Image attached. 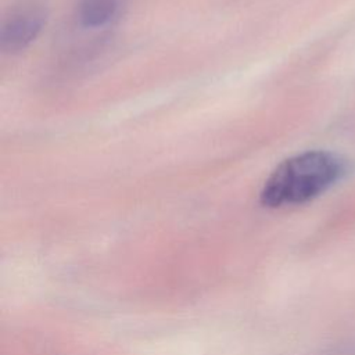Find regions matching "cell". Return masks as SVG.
<instances>
[{"label":"cell","instance_id":"obj_1","mask_svg":"<svg viewBox=\"0 0 355 355\" xmlns=\"http://www.w3.org/2000/svg\"><path fill=\"white\" fill-rule=\"evenodd\" d=\"M351 172L349 161L333 151L309 150L284 159L265 180L259 201L266 208L309 202Z\"/></svg>","mask_w":355,"mask_h":355},{"label":"cell","instance_id":"obj_3","mask_svg":"<svg viewBox=\"0 0 355 355\" xmlns=\"http://www.w3.org/2000/svg\"><path fill=\"white\" fill-rule=\"evenodd\" d=\"M121 7L122 0H80L78 18L85 28H103L119 15Z\"/></svg>","mask_w":355,"mask_h":355},{"label":"cell","instance_id":"obj_2","mask_svg":"<svg viewBox=\"0 0 355 355\" xmlns=\"http://www.w3.org/2000/svg\"><path fill=\"white\" fill-rule=\"evenodd\" d=\"M46 7L33 0L15 7L0 28V46L3 51L17 53L26 49L40 33L46 24Z\"/></svg>","mask_w":355,"mask_h":355}]
</instances>
